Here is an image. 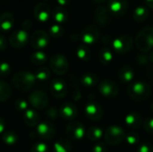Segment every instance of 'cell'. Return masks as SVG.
Segmentation results:
<instances>
[{
    "mask_svg": "<svg viewBox=\"0 0 153 152\" xmlns=\"http://www.w3.org/2000/svg\"><path fill=\"white\" fill-rule=\"evenodd\" d=\"M152 92V89L145 82L138 81L128 88V94L130 98L135 101H143L147 99Z\"/></svg>",
    "mask_w": 153,
    "mask_h": 152,
    "instance_id": "cell-1",
    "label": "cell"
},
{
    "mask_svg": "<svg viewBox=\"0 0 153 152\" xmlns=\"http://www.w3.org/2000/svg\"><path fill=\"white\" fill-rule=\"evenodd\" d=\"M136 47L143 52H148L153 48V27L147 26L141 30L135 38Z\"/></svg>",
    "mask_w": 153,
    "mask_h": 152,
    "instance_id": "cell-2",
    "label": "cell"
},
{
    "mask_svg": "<svg viewBox=\"0 0 153 152\" xmlns=\"http://www.w3.org/2000/svg\"><path fill=\"white\" fill-rule=\"evenodd\" d=\"M36 75L30 72H19L13 77V83L20 90H29L36 82Z\"/></svg>",
    "mask_w": 153,
    "mask_h": 152,
    "instance_id": "cell-3",
    "label": "cell"
},
{
    "mask_svg": "<svg viewBox=\"0 0 153 152\" xmlns=\"http://www.w3.org/2000/svg\"><path fill=\"white\" fill-rule=\"evenodd\" d=\"M126 137V133L123 128L118 125H112L107 129L104 133L105 142L108 145H117Z\"/></svg>",
    "mask_w": 153,
    "mask_h": 152,
    "instance_id": "cell-4",
    "label": "cell"
},
{
    "mask_svg": "<svg viewBox=\"0 0 153 152\" xmlns=\"http://www.w3.org/2000/svg\"><path fill=\"white\" fill-rule=\"evenodd\" d=\"M114 50L118 54H125L130 51L134 46V39L129 35H122L112 41Z\"/></svg>",
    "mask_w": 153,
    "mask_h": 152,
    "instance_id": "cell-5",
    "label": "cell"
},
{
    "mask_svg": "<svg viewBox=\"0 0 153 152\" xmlns=\"http://www.w3.org/2000/svg\"><path fill=\"white\" fill-rule=\"evenodd\" d=\"M50 67L52 71L59 75L65 74L68 70V62L65 56L56 54L50 58Z\"/></svg>",
    "mask_w": 153,
    "mask_h": 152,
    "instance_id": "cell-6",
    "label": "cell"
},
{
    "mask_svg": "<svg viewBox=\"0 0 153 152\" xmlns=\"http://www.w3.org/2000/svg\"><path fill=\"white\" fill-rule=\"evenodd\" d=\"M81 40L86 45H92L96 43L100 39V30L94 25H89L85 27L81 34H80Z\"/></svg>",
    "mask_w": 153,
    "mask_h": 152,
    "instance_id": "cell-7",
    "label": "cell"
},
{
    "mask_svg": "<svg viewBox=\"0 0 153 152\" xmlns=\"http://www.w3.org/2000/svg\"><path fill=\"white\" fill-rule=\"evenodd\" d=\"M28 41H29L28 30H25L23 29L13 31L9 38L10 45L15 48H21L24 47L28 43Z\"/></svg>",
    "mask_w": 153,
    "mask_h": 152,
    "instance_id": "cell-8",
    "label": "cell"
},
{
    "mask_svg": "<svg viewBox=\"0 0 153 152\" xmlns=\"http://www.w3.org/2000/svg\"><path fill=\"white\" fill-rule=\"evenodd\" d=\"M49 43V36L43 30L34 31L30 37V44L33 48L41 49L46 47Z\"/></svg>",
    "mask_w": 153,
    "mask_h": 152,
    "instance_id": "cell-9",
    "label": "cell"
},
{
    "mask_svg": "<svg viewBox=\"0 0 153 152\" xmlns=\"http://www.w3.org/2000/svg\"><path fill=\"white\" fill-rule=\"evenodd\" d=\"M29 102L34 108L43 109L47 107L48 103V99L46 92H44L43 90H38L30 95Z\"/></svg>",
    "mask_w": 153,
    "mask_h": 152,
    "instance_id": "cell-10",
    "label": "cell"
},
{
    "mask_svg": "<svg viewBox=\"0 0 153 152\" xmlns=\"http://www.w3.org/2000/svg\"><path fill=\"white\" fill-rule=\"evenodd\" d=\"M108 9L110 14L115 16L124 15L128 8L127 0H108Z\"/></svg>",
    "mask_w": 153,
    "mask_h": 152,
    "instance_id": "cell-11",
    "label": "cell"
},
{
    "mask_svg": "<svg viewBox=\"0 0 153 152\" xmlns=\"http://www.w3.org/2000/svg\"><path fill=\"white\" fill-rule=\"evenodd\" d=\"M100 92L107 98H114L118 93V86L112 80L106 79L103 80L99 87Z\"/></svg>",
    "mask_w": 153,
    "mask_h": 152,
    "instance_id": "cell-12",
    "label": "cell"
},
{
    "mask_svg": "<svg viewBox=\"0 0 153 152\" xmlns=\"http://www.w3.org/2000/svg\"><path fill=\"white\" fill-rule=\"evenodd\" d=\"M33 15L38 21L41 22H46L50 19V16L52 15V11L47 4L39 3L34 6Z\"/></svg>",
    "mask_w": 153,
    "mask_h": 152,
    "instance_id": "cell-13",
    "label": "cell"
},
{
    "mask_svg": "<svg viewBox=\"0 0 153 152\" xmlns=\"http://www.w3.org/2000/svg\"><path fill=\"white\" fill-rule=\"evenodd\" d=\"M86 130L81 122H71L66 126V133L73 139L79 140L86 136Z\"/></svg>",
    "mask_w": 153,
    "mask_h": 152,
    "instance_id": "cell-14",
    "label": "cell"
},
{
    "mask_svg": "<svg viewBox=\"0 0 153 152\" xmlns=\"http://www.w3.org/2000/svg\"><path fill=\"white\" fill-rule=\"evenodd\" d=\"M36 134L40 139H43V140H50L56 134V128L50 123H48V122L40 123V124H39L37 125Z\"/></svg>",
    "mask_w": 153,
    "mask_h": 152,
    "instance_id": "cell-15",
    "label": "cell"
},
{
    "mask_svg": "<svg viewBox=\"0 0 153 152\" xmlns=\"http://www.w3.org/2000/svg\"><path fill=\"white\" fill-rule=\"evenodd\" d=\"M85 114L89 119L92 121H99L102 117L103 111L101 107L98 103L94 101H90L85 106Z\"/></svg>",
    "mask_w": 153,
    "mask_h": 152,
    "instance_id": "cell-16",
    "label": "cell"
},
{
    "mask_svg": "<svg viewBox=\"0 0 153 152\" xmlns=\"http://www.w3.org/2000/svg\"><path fill=\"white\" fill-rule=\"evenodd\" d=\"M50 91L56 99H63L66 93V85L62 79H55L50 83Z\"/></svg>",
    "mask_w": 153,
    "mask_h": 152,
    "instance_id": "cell-17",
    "label": "cell"
},
{
    "mask_svg": "<svg viewBox=\"0 0 153 152\" xmlns=\"http://www.w3.org/2000/svg\"><path fill=\"white\" fill-rule=\"evenodd\" d=\"M109 11L107 6L104 5H99L95 10V20L97 23L102 27H105L108 24L110 17H109Z\"/></svg>",
    "mask_w": 153,
    "mask_h": 152,
    "instance_id": "cell-18",
    "label": "cell"
},
{
    "mask_svg": "<svg viewBox=\"0 0 153 152\" xmlns=\"http://www.w3.org/2000/svg\"><path fill=\"white\" fill-rule=\"evenodd\" d=\"M77 114H78L77 108H76L74 104H72V103H70V102L64 103V104L60 107L59 115H60L63 118L71 120V119L75 118V117L77 116Z\"/></svg>",
    "mask_w": 153,
    "mask_h": 152,
    "instance_id": "cell-19",
    "label": "cell"
},
{
    "mask_svg": "<svg viewBox=\"0 0 153 152\" xmlns=\"http://www.w3.org/2000/svg\"><path fill=\"white\" fill-rule=\"evenodd\" d=\"M52 16H53V19L56 22V23L62 25L63 23L66 22L68 19V12L65 7L58 5L53 9Z\"/></svg>",
    "mask_w": 153,
    "mask_h": 152,
    "instance_id": "cell-20",
    "label": "cell"
},
{
    "mask_svg": "<svg viewBox=\"0 0 153 152\" xmlns=\"http://www.w3.org/2000/svg\"><path fill=\"white\" fill-rule=\"evenodd\" d=\"M15 20L14 16L9 13V12H4L1 14L0 16V23H1V29L3 31H8L13 28L14 25Z\"/></svg>",
    "mask_w": 153,
    "mask_h": 152,
    "instance_id": "cell-21",
    "label": "cell"
},
{
    "mask_svg": "<svg viewBox=\"0 0 153 152\" xmlns=\"http://www.w3.org/2000/svg\"><path fill=\"white\" fill-rule=\"evenodd\" d=\"M23 121L27 125L30 127L37 126L39 122V116L34 109H28L25 111L23 116Z\"/></svg>",
    "mask_w": 153,
    "mask_h": 152,
    "instance_id": "cell-22",
    "label": "cell"
},
{
    "mask_svg": "<svg viewBox=\"0 0 153 152\" xmlns=\"http://www.w3.org/2000/svg\"><path fill=\"white\" fill-rule=\"evenodd\" d=\"M126 124L132 129H138L143 124L142 116L138 113L128 114L126 117Z\"/></svg>",
    "mask_w": 153,
    "mask_h": 152,
    "instance_id": "cell-23",
    "label": "cell"
},
{
    "mask_svg": "<svg viewBox=\"0 0 153 152\" xmlns=\"http://www.w3.org/2000/svg\"><path fill=\"white\" fill-rule=\"evenodd\" d=\"M149 15V10L146 6L144 5H139L137 6L133 13V17L134 19L138 22H142L143 21H145L147 19Z\"/></svg>",
    "mask_w": 153,
    "mask_h": 152,
    "instance_id": "cell-24",
    "label": "cell"
},
{
    "mask_svg": "<svg viewBox=\"0 0 153 152\" xmlns=\"http://www.w3.org/2000/svg\"><path fill=\"white\" fill-rule=\"evenodd\" d=\"M118 77L122 82H129L134 78V73L129 65H125L120 69Z\"/></svg>",
    "mask_w": 153,
    "mask_h": 152,
    "instance_id": "cell-25",
    "label": "cell"
},
{
    "mask_svg": "<svg viewBox=\"0 0 153 152\" xmlns=\"http://www.w3.org/2000/svg\"><path fill=\"white\" fill-rule=\"evenodd\" d=\"M98 77L97 75H95L94 73H85L83 74V76L82 77V83L83 86L87 87V88H91L93 86H95L98 82Z\"/></svg>",
    "mask_w": 153,
    "mask_h": 152,
    "instance_id": "cell-26",
    "label": "cell"
},
{
    "mask_svg": "<svg viewBox=\"0 0 153 152\" xmlns=\"http://www.w3.org/2000/svg\"><path fill=\"white\" fill-rule=\"evenodd\" d=\"M76 54H77V56L82 61H89L91 57V52L90 48L85 45L79 46L77 47Z\"/></svg>",
    "mask_w": 153,
    "mask_h": 152,
    "instance_id": "cell-27",
    "label": "cell"
},
{
    "mask_svg": "<svg viewBox=\"0 0 153 152\" xmlns=\"http://www.w3.org/2000/svg\"><path fill=\"white\" fill-rule=\"evenodd\" d=\"M56 152H70L72 150L71 143L65 139H60L54 145Z\"/></svg>",
    "mask_w": 153,
    "mask_h": 152,
    "instance_id": "cell-28",
    "label": "cell"
},
{
    "mask_svg": "<svg viewBox=\"0 0 153 152\" xmlns=\"http://www.w3.org/2000/svg\"><path fill=\"white\" fill-rule=\"evenodd\" d=\"M102 134H103L102 130L99 127H96V126L89 128L86 132V137L91 141L100 140L102 137Z\"/></svg>",
    "mask_w": 153,
    "mask_h": 152,
    "instance_id": "cell-29",
    "label": "cell"
},
{
    "mask_svg": "<svg viewBox=\"0 0 153 152\" xmlns=\"http://www.w3.org/2000/svg\"><path fill=\"white\" fill-rule=\"evenodd\" d=\"M113 59V54L108 47H103L100 51V60L103 65H108Z\"/></svg>",
    "mask_w": 153,
    "mask_h": 152,
    "instance_id": "cell-30",
    "label": "cell"
},
{
    "mask_svg": "<svg viewBox=\"0 0 153 152\" xmlns=\"http://www.w3.org/2000/svg\"><path fill=\"white\" fill-rule=\"evenodd\" d=\"M30 60L34 65H43L46 61H47V56L44 52L38 50L36 52H34L31 56H30Z\"/></svg>",
    "mask_w": 153,
    "mask_h": 152,
    "instance_id": "cell-31",
    "label": "cell"
},
{
    "mask_svg": "<svg viewBox=\"0 0 153 152\" xmlns=\"http://www.w3.org/2000/svg\"><path fill=\"white\" fill-rule=\"evenodd\" d=\"M11 96V87L5 82H1L0 83V99L5 101Z\"/></svg>",
    "mask_w": 153,
    "mask_h": 152,
    "instance_id": "cell-32",
    "label": "cell"
},
{
    "mask_svg": "<svg viewBox=\"0 0 153 152\" xmlns=\"http://www.w3.org/2000/svg\"><path fill=\"white\" fill-rule=\"evenodd\" d=\"M36 78L39 81H47L50 78V72L47 67H39L37 71H36Z\"/></svg>",
    "mask_w": 153,
    "mask_h": 152,
    "instance_id": "cell-33",
    "label": "cell"
},
{
    "mask_svg": "<svg viewBox=\"0 0 153 152\" xmlns=\"http://www.w3.org/2000/svg\"><path fill=\"white\" fill-rule=\"evenodd\" d=\"M3 141L5 144L7 145H13L16 143L17 142V135L15 133L12 132V131H8L6 133H4L3 134Z\"/></svg>",
    "mask_w": 153,
    "mask_h": 152,
    "instance_id": "cell-34",
    "label": "cell"
},
{
    "mask_svg": "<svg viewBox=\"0 0 153 152\" xmlns=\"http://www.w3.org/2000/svg\"><path fill=\"white\" fill-rule=\"evenodd\" d=\"M65 31L64 27L61 24H53L50 28H49V34L53 37V38H59L63 35Z\"/></svg>",
    "mask_w": 153,
    "mask_h": 152,
    "instance_id": "cell-35",
    "label": "cell"
},
{
    "mask_svg": "<svg viewBox=\"0 0 153 152\" xmlns=\"http://www.w3.org/2000/svg\"><path fill=\"white\" fill-rule=\"evenodd\" d=\"M30 152H48V148L45 143L39 142L31 148Z\"/></svg>",
    "mask_w": 153,
    "mask_h": 152,
    "instance_id": "cell-36",
    "label": "cell"
},
{
    "mask_svg": "<svg viewBox=\"0 0 153 152\" xmlns=\"http://www.w3.org/2000/svg\"><path fill=\"white\" fill-rule=\"evenodd\" d=\"M143 126L145 131L150 133V134H153V117H148L144 123H143Z\"/></svg>",
    "mask_w": 153,
    "mask_h": 152,
    "instance_id": "cell-37",
    "label": "cell"
},
{
    "mask_svg": "<svg viewBox=\"0 0 153 152\" xmlns=\"http://www.w3.org/2000/svg\"><path fill=\"white\" fill-rule=\"evenodd\" d=\"M126 142L129 144L134 145V144H137L139 142L140 137H139V135L137 133H130L127 136H126Z\"/></svg>",
    "mask_w": 153,
    "mask_h": 152,
    "instance_id": "cell-38",
    "label": "cell"
},
{
    "mask_svg": "<svg viewBox=\"0 0 153 152\" xmlns=\"http://www.w3.org/2000/svg\"><path fill=\"white\" fill-rule=\"evenodd\" d=\"M14 106L20 111L28 110V102L25 101V100H23V99H18V100H16Z\"/></svg>",
    "mask_w": 153,
    "mask_h": 152,
    "instance_id": "cell-39",
    "label": "cell"
},
{
    "mask_svg": "<svg viewBox=\"0 0 153 152\" xmlns=\"http://www.w3.org/2000/svg\"><path fill=\"white\" fill-rule=\"evenodd\" d=\"M107 147L104 143H97L96 145H94L92 152H106Z\"/></svg>",
    "mask_w": 153,
    "mask_h": 152,
    "instance_id": "cell-40",
    "label": "cell"
},
{
    "mask_svg": "<svg viewBox=\"0 0 153 152\" xmlns=\"http://www.w3.org/2000/svg\"><path fill=\"white\" fill-rule=\"evenodd\" d=\"M148 56L145 55V54H140L138 56H137V61L140 65H147L148 64Z\"/></svg>",
    "mask_w": 153,
    "mask_h": 152,
    "instance_id": "cell-41",
    "label": "cell"
},
{
    "mask_svg": "<svg viewBox=\"0 0 153 152\" xmlns=\"http://www.w3.org/2000/svg\"><path fill=\"white\" fill-rule=\"evenodd\" d=\"M137 152H153V149L151 145L145 143V144H143L139 147Z\"/></svg>",
    "mask_w": 153,
    "mask_h": 152,
    "instance_id": "cell-42",
    "label": "cell"
},
{
    "mask_svg": "<svg viewBox=\"0 0 153 152\" xmlns=\"http://www.w3.org/2000/svg\"><path fill=\"white\" fill-rule=\"evenodd\" d=\"M47 115L49 116V117H51V118H56L58 116V112H57V110L55 108H49L48 111H47Z\"/></svg>",
    "mask_w": 153,
    "mask_h": 152,
    "instance_id": "cell-43",
    "label": "cell"
},
{
    "mask_svg": "<svg viewBox=\"0 0 153 152\" xmlns=\"http://www.w3.org/2000/svg\"><path fill=\"white\" fill-rule=\"evenodd\" d=\"M9 73V65L6 63H3L1 65V75L4 76Z\"/></svg>",
    "mask_w": 153,
    "mask_h": 152,
    "instance_id": "cell-44",
    "label": "cell"
},
{
    "mask_svg": "<svg viewBox=\"0 0 153 152\" xmlns=\"http://www.w3.org/2000/svg\"><path fill=\"white\" fill-rule=\"evenodd\" d=\"M31 27V22L30 20H25L22 23V29L25 30H29Z\"/></svg>",
    "mask_w": 153,
    "mask_h": 152,
    "instance_id": "cell-45",
    "label": "cell"
},
{
    "mask_svg": "<svg viewBox=\"0 0 153 152\" xmlns=\"http://www.w3.org/2000/svg\"><path fill=\"white\" fill-rule=\"evenodd\" d=\"M56 2L58 3V4H59L60 6L65 7V6L68 5V4L71 3V0H56Z\"/></svg>",
    "mask_w": 153,
    "mask_h": 152,
    "instance_id": "cell-46",
    "label": "cell"
},
{
    "mask_svg": "<svg viewBox=\"0 0 153 152\" xmlns=\"http://www.w3.org/2000/svg\"><path fill=\"white\" fill-rule=\"evenodd\" d=\"M0 47H1V50L4 49V38L3 35L0 38Z\"/></svg>",
    "mask_w": 153,
    "mask_h": 152,
    "instance_id": "cell-47",
    "label": "cell"
},
{
    "mask_svg": "<svg viewBox=\"0 0 153 152\" xmlns=\"http://www.w3.org/2000/svg\"><path fill=\"white\" fill-rule=\"evenodd\" d=\"M145 4L153 9V0H145Z\"/></svg>",
    "mask_w": 153,
    "mask_h": 152,
    "instance_id": "cell-48",
    "label": "cell"
},
{
    "mask_svg": "<svg viewBox=\"0 0 153 152\" xmlns=\"http://www.w3.org/2000/svg\"><path fill=\"white\" fill-rule=\"evenodd\" d=\"M149 58H150V60H151V62L153 64V50L151 52V55H150V56H149Z\"/></svg>",
    "mask_w": 153,
    "mask_h": 152,
    "instance_id": "cell-49",
    "label": "cell"
},
{
    "mask_svg": "<svg viewBox=\"0 0 153 152\" xmlns=\"http://www.w3.org/2000/svg\"><path fill=\"white\" fill-rule=\"evenodd\" d=\"M93 2H95V3H99V4H100V3H104L106 0H92Z\"/></svg>",
    "mask_w": 153,
    "mask_h": 152,
    "instance_id": "cell-50",
    "label": "cell"
},
{
    "mask_svg": "<svg viewBox=\"0 0 153 152\" xmlns=\"http://www.w3.org/2000/svg\"><path fill=\"white\" fill-rule=\"evenodd\" d=\"M152 112H153V102H152Z\"/></svg>",
    "mask_w": 153,
    "mask_h": 152,
    "instance_id": "cell-51",
    "label": "cell"
}]
</instances>
